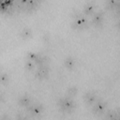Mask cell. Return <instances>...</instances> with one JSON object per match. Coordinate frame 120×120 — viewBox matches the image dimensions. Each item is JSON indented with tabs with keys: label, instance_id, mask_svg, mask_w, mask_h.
I'll return each instance as SVG.
<instances>
[{
	"label": "cell",
	"instance_id": "cell-1",
	"mask_svg": "<svg viewBox=\"0 0 120 120\" xmlns=\"http://www.w3.org/2000/svg\"><path fill=\"white\" fill-rule=\"evenodd\" d=\"M57 107L59 108L60 111H62L64 112H71L75 109L76 103L74 102L73 98L65 96V97H62V98H58Z\"/></svg>",
	"mask_w": 120,
	"mask_h": 120
},
{
	"label": "cell",
	"instance_id": "cell-2",
	"mask_svg": "<svg viewBox=\"0 0 120 120\" xmlns=\"http://www.w3.org/2000/svg\"><path fill=\"white\" fill-rule=\"evenodd\" d=\"M71 25H72V28H74V29L82 30V29H85V28L88 27L89 22H88V20L82 14H81V15L73 18Z\"/></svg>",
	"mask_w": 120,
	"mask_h": 120
},
{
	"label": "cell",
	"instance_id": "cell-3",
	"mask_svg": "<svg viewBox=\"0 0 120 120\" xmlns=\"http://www.w3.org/2000/svg\"><path fill=\"white\" fill-rule=\"evenodd\" d=\"M26 110H27L28 114L31 117H33V118H38L43 113L44 108H43V106H42L41 103H38V102L34 103L33 102L29 107L26 108Z\"/></svg>",
	"mask_w": 120,
	"mask_h": 120
},
{
	"label": "cell",
	"instance_id": "cell-4",
	"mask_svg": "<svg viewBox=\"0 0 120 120\" xmlns=\"http://www.w3.org/2000/svg\"><path fill=\"white\" fill-rule=\"evenodd\" d=\"M22 11L32 12L38 8L40 2L37 0H22Z\"/></svg>",
	"mask_w": 120,
	"mask_h": 120
},
{
	"label": "cell",
	"instance_id": "cell-5",
	"mask_svg": "<svg viewBox=\"0 0 120 120\" xmlns=\"http://www.w3.org/2000/svg\"><path fill=\"white\" fill-rule=\"evenodd\" d=\"M106 108H107V102L99 99L92 106V112L95 114H98V115L101 114L102 115L104 113V112L106 111Z\"/></svg>",
	"mask_w": 120,
	"mask_h": 120
},
{
	"label": "cell",
	"instance_id": "cell-6",
	"mask_svg": "<svg viewBox=\"0 0 120 120\" xmlns=\"http://www.w3.org/2000/svg\"><path fill=\"white\" fill-rule=\"evenodd\" d=\"M50 74V68L49 66H42V67H38L35 72L36 78L39 80L46 79Z\"/></svg>",
	"mask_w": 120,
	"mask_h": 120
},
{
	"label": "cell",
	"instance_id": "cell-7",
	"mask_svg": "<svg viewBox=\"0 0 120 120\" xmlns=\"http://www.w3.org/2000/svg\"><path fill=\"white\" fill-rule=\"evenodd\" d=\"M83 100L88 106H93L98 99V96L95 92L88 91L83 95Z\"/></svg>",
	"mask_w": 120,
	"mask_h": 120
},
{
	"label": "cell",
	"instance_id": "cell-8",
	"mask_svg": "<svg viewBox=\"0 0 120 120\" xmlns=\"http://www.w3.org/2000/svg\"><path fill=\"white\" fill-rule=\"evenodd\" d=\"M103 20H104V14L101 10H98L92 15V24H94L95 26L101 25L103 22Z\"/></svg>",
	"mask_w": 120,
	"mask_h": 120
},
{
	"label": "cell",
	"instance_id": "cell-9",
	"mask_svg": "<svg viewBox=\"0 0 120 120\" xmlns=\"http://www.w3.org/2000/svg\"><path fill=\"white\" fill-rule=\"evenodd\" d=\"M32 103H33V100H32L31 96L26 95V94L21 96V97L19 98V99H18V104H19L21 107L27 108V107H29Z\"/></svg>",
	"mask_w": 120,
	"mask_h": 120
},
{
	"label": "cell",
	"instance_id": "cell-10",
	"mask_svg": "<svg viewBox=\"0 0 120 120\" xmlns=\"http://www.w3.org/2000/svg\"><path fill=\"white\" fill-rule=\"evenodd\" d=\"M96 9V4L94 2H87L82 7V13L86 16H92L95 13Z\"/></svg>",
	"mask_w": 120,
	"mask_h": 120
},
{
	"label": "cell",
	"instance_id": "cell-11",
	"mask_svg": "<svg viewBox=\"0 0 120 120\" xmlns=\"http://www.w3.org/2000/svg\"><path fill=\"white\" fill-rule=\"evenodd\" d=\"M37 67H42V66H49V63H50V58L46 55H43V54H40L38 53V58L36 59L35 61Z\"/></svg>",
	"mask_w": 120,
	"mask_h": 120
},
{
	"label": "cell",
	"instance_id": "cell-12",
	"mask_svg": "<svg viewBox=\"0 0 120 120\" xmlns=\"http://www.w3.org/2000/svg\"><path fill=\"white\" fill-rule=\"evenodd\" d=\"M64 65L68 69H73L76 66V60L72 56H68L64 61Z\"/></svg>",
	"mask_w": 120,
	"mask_h": 120
},
{
	"label": "cell",
	"instance_id": "cell-13",
	"mask_svg": "<svg viewBox=\"0 0 120 120\" xmlns=\"http://www.w3.org/2000/svg\"><path fill=\"white\" fill-rule=\"evenodd\" d=\"M20 36L22 39H28L31 38L32 36V30L28 27H24L21 30V33H20Z\"/></svg>",
	"mask_w": 120,
	"mask_h": 120
},
{
	"label": "cell",
	"instance_id": "cell-14",
	"mask_svg": "<svg viewBox=\"0 0 120 120\" xmlns=\"http://www.w3.org/2000/svg\"><path fill=\"white\" fill-rule=\"evenodd\" d=\"M77 94H78V88L74 85L68 87L67 90H66V96L68 97V98H73V97H75Z\"/></svg>",
	"mask_w": 120,
	"mask_h": 120
},
{
	"label": "cell",
	"instance_id": "cell-15",
	"mask_svg": "<svg viewBox=\"0 0 120 120\" xmlns=\"http://www.w3.org/2000/svg\"><path fill=\"white\" fill-rule=\"evenodd\" d=\"M118 5V2L115 1V0H109L106 2V7L108 9H111V10H114L116 8Z\"/></svg>",
	"mask_w": 120,
	"mask_h": 120
},
{
	"label": "cell",
	"instance_id": "cell-16",
	"mask_svg": "<svg viewBox=\"0 0 120 120\" xmlns=\"http://www.w3.org/2000/svg\"><path fill=\"white\" fill-rule=\"evenodd\" d=\"M37 67L36 63L34 61H31V60H26L25 61V64H24V68L27 69V70H33L35 69V68Z\"/></svg>",
	"mask_w": 120,
	"mask_h": 120
},
{
	"label": "cell",
	"instance_id": "cell-17",
	"mask_svg": "<svg viewBox=\"0 0 120 120\" xmlns=\"http://www.w3.org/2000/svg\"><path fill=\"white\" fill-rule=\"evenodd\" d=\"M38 53L35 52H28L26 54V60H31V61H36V59L38 58Z\"/></svg>",
	"mask_w": 120,
	"mask_h": 120
},
{
	"label": "cell",
	"instance_id": "cell-18",
	"mask_svg": "<svg viewBox=\"0 0 120 120\" xmlns=\"http://www.w3.org/2000/svg\"><path fill=\"white\" fill-rule=\"evenodd\" d=\"M1 82H2V83H7V82H8V73H2L1 74Z\"/></svg>",
	"mask_w": 120,
	"mask_h": 120
},
{
	"label": "cell",
	"instance_id": "cell-19",
	"mask_svg": "<svg viewBox=\"0 0 120 120\" xmlns=\"http://www.w3.org/2000/svg\"><path fill=\"white\" fill-rule=\"evenodd\" d=\"M15 120H30V118L24 114H22V113H19L17 116H16V119Z\"/></svg>",
	"mask_w": 120,
	"mask_h": 120
},
{
	"label": "cell",
	"instance_id": "cell-20",
	"mask_svg": "<svg viewBox=\"0 0 120 120\" xmlns=\"http://www.w3.org/2000/svg\"><path fill=\"white\" fill-rule=\"evenodd\" d=\"M0 120H10V118L8 116V115H2Z\"/></svg>",
	"mask_w": 120,
	"mask_h": 120
},
{
	"label": "cell",
	"instance_id": "cell-21",
	"mask_svg": "<svg viewBox=\"0 0 120 120\" xmlns=\"http://www.w3.org/2000/svg\"><path fill=\"white\" fill-rule=\"evenodd\" d=\"M116 27H117V28L120 30V19H119V20L116 22Z\"/></svg>",
	"mask_w": 120,
	"mask_h": 120
},
{
	"label": "cell",
	"instance_id": "cell-22",
	"mask_svg": "<svg viewBox=\"0 0 120 120\" xmlns=\"http://www.w3.org/2000/svg\"><path fill=\"white\" fill-rule=\"evenodd\" d=\"M117 112H118V115L120 117V108H117Z\"/></svg>",
	"mask_w": 120,
	"mask_h": 120
}]
</instances>
